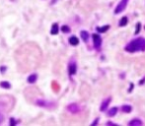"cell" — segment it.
<instances>
[{
	"mask_svg": "<svg viewBox=\"0 0 145 126\" xmlns=\"http://www.w3.org/2000/svg\"><path fill=\"white\" fill-rule=\"evenodd\" d=\"M58 31H59V28H58V25L56 24V23H54V24H52V26H51V35H57L58 34Z\"/></svg>",
	"mask_w": 145,
	"mask_h": 126,
	"instance_id": "cell-9",
	"label": "cell"
},
{
	"mask_svg": "<svg viewBox=\"0 0 145 126\" xmlns=\"http://www.w3.org/2000/svg\"><path fill=\"white\" fill-rule=\"evenodd\" d=\"M67 109L70 112H72V113H77V112L80 111V107L78 106L76 103H71V105H69L67 106Z\"/></svg>",
	"mask_w": 145,
	"mask_h": 126,
	"instance_id": "cell-5",
	"label": "cell"
},
{
	"mask_svg": "<svg viewBox=\"0 0 145 126\" xmlns=\"http://www.w3.org/2000/svg\"><path fill=\"white\" fill-rule=\"evenodd\" d=\"M144 82H145V77H144V78L142 79V81H141V82H140V83H139V84L141 85V84H143V83H144Z\"/></svg>",
	"mask_w": 145,
	"mask_h": 126,
	"instance_id": "cell-25",
	"label": "cell"
},
{
	"mask_svg": "<svg viewBox=\"0 0 145 126\" xmlns=\"http://www.w3.org/2000/svg\"><path fill=\"white\" fill-rule=\"evenodd\" d=\"M93 40H94V45H95V47L100 48V46H101V45H102L101 37H100L99 35H97V34H94L93 35Z\"/></svg>",
	"mask_w": 145,
	"mask_h": 126,
	"instance_id": "cell-4",
	"label": "cell"
},
{
	"mask_svg": "<svg viewBox=\"0 0 145 126\" xmlns=\"http://www.w3.org/2000/svg\"><path fill=\"white\" fill-rule=\"evenodd\" d=\"M10 120H11V122H10L11 125H15V124H16V121H15V119H14V118H11Z\"/></svg>",
	"mask_w": 145,
	"mask_h": 126,
	"instance_id": "cell-21",
	"label": "cell"
},
{
	"mask_svg": "<svg viewBox=\"0 0 145 126\" xmlns=\"http://www.w3.org/2000/svg\"><path fill=\"white\" fill-rule=\"evenodd\" d=\"M69 43L71 45H77L78 43H79V40H78V37L73 36V37H71L70 39H69Z\"/></svg>",
	"mask_w": 145,
	"mask_h": 126,
	"instance_id": "cell-10",
	"label": "cell"
},
{
	"mask_svg": "<svg viewBox=\"0 0 145 126\" xmlns=\"http://www.w3.org/2000/svg\"><path fill=\"white\" fill-rule=\"evenodd\" d=\"M116 111H118V108H116V107H113V108H111L110 110L108 111V115H109V116H111V117H113V116H115V114H116Z\"/></svg>",
	"mask_w": 145,
	"mask_h": 126,
	"instance_id": "cell-13",
	"label": "cell"
},
{
	"mask_svg": "<svg viewBox=\"0 0 145 126\" xmlns=\"http://www.w3.org/2000/svg\"><path fill=\"white\" fill-rule=\"evenodd\" d=\"M3 120H4V114L0 111V123H2Z\"/></svg>",
	"mask_w": 145,
	"mask_h": 126,
	"instance_id": "cell-20",
	"label": "cell"
},
{
	"mask_svg": "<svg viewBox=\"0 0 145 126\" xmlns=\"http://www.w3.org/2000/svg\"><path fill=\"white\" fill-rule=\"evenodd\" d=\"M109 29H110V26H109V25H106V26H104V27H98V28H97V31H98L99 33H105V32H107Z\"/></svg>",
	"mask_w": 145,
	"mask_h": 126,
	"instance_id": "cell-12",
	"label": "cell"
},
{
	"mask_svg": "<svg viewBox=\"0 0 145 126\" xmlns=\"http://www.w3.org/2000/svg\"><path fill=\"white\" fill-rule=\"evenodd\" d=\"M38 80V75L36 73L34 74H31L29 77H28L27 81H28V83H30V84H33V83H35V82Z\"/></svg>",
	"mask_w": 145,
	"mask_h": 126,
	"instance_id": "cell-8",
	"label": "cell"
},
{
	"mask_svg": "<svg viewBox=\"0 0 145 126\" xmlns=\"http://www.w3.org/2000/svg\"><path fill=\"white\" fill-rule=\"evenodd\" d=\"M98 120H99V118H96V119H95V121L92 123V125H96V124H97V122H98Z\"/></svg>",
	"mask_w": 145,
	"mask_h": 126,
	"instance_id": "cell-22",
	"label": "cell"
},
{
	"mask_svg": "<svg viewBox=\"0 0 145 126\" xmlns=\"http://www.w3.org/2000/svg\"><path fill=\"white\" fill-rule=\"evenodd\" d=\"M61 31H62L63 33H65V34H67V33H70V28L68 26L64 25V26L61 27Z\"/></svg>",
	"mask_w": 145,
	"mask_h": 126,
	"instance_id": "cell-18",
	"label": "cell"
},
{
	"mask_svg": "<svg viewBox=\"0 0 145 126\" xmlns=\"http://www.w3.org/2000/svg\"><path fill=\"white\" fill-rule=\"evenodd\" d=\"M5 70H6V67H0V71H2V73H4Z\"/></svg>",
	"mask_w": 145,
	"mask_h": 126,
	"instance_id": "cell-23",
	"label": "cell"
},
{
	"mask_svg": "<svg viewBox=\"0 0 145 126\" xmlns=\"http://www.w3.org/2000/svg\"><path fill=\"white\" fill-rule=\"evenodd\" d=\"M121 109H122V111L124 112H126V113H129L130 111H131V106H124L121 107Z\"/></svg>",
	"mask_w": 145,
	"mask_h": 126,
	"instance_id": "cell-16",
	"label": "cell"
},
{
	"mask_svg": "<svg viewBox=\"0 0 145 126\" xmlns=\"http://www.w3.org/2000/svg\"><path fill=\"white\" fill-rule=\"evenodd\" d=\"M125 50L128 52H135V51H144L145 50V39L144 37H138L133 40L125 46Z\"/></svg>",
	"mask_w": 145,
	"mask_h": 126,
	"instance_id": "cell-1",
	"label": "cell"
},
{
	"mask_svg": "<svg viewBox=\"0 0 145 126\" xmlns=\"http://www.w3.org/2000/svg\"><path fill=\"white\" fill-rule=\"evenodd\" d=\"M126 24H127V18L126 17L121 18L120 21H119V26L120 27H124V26H126Z\"/></svg>",
	"mask_w": 145,
	"mask_h": 126,
	"instance_id": "cell-17",
	"label": "cell"
},
{
	"mask_svg": "<svg viewBox=\"0 0 145 126\" xmlns=\"http://www.w3.org/2000/svg\"><path fill=\"white\" fill-rule=\"evenodd\" d=\"M128 124H129V125H132V126H135V125H136V126H137V125L139 126V125H142V121H141V120H139V119H137V118H135V119H132Z\"/></svg>",
	"mask_w": 145,
	"mask_h": 126,
	"instance_id": "cell-11",
	"label": "cell"
},
{
	"mask_svg": "<svg viewBox=\"0 0 145 126\" xmlns=\"http://www.w3.org/2000/svg\"><path fill=\"white\" fill-rule=\"evenodd\" d=\"M80 35H81V37H82V40L84 41H87L88 39H89V35H88V33L86 31H82L80 33Z\"/></svg>",
	"mask_w": 145,
	"mask_h": 126,
	"instance_id": "cell-15",
	"label": "cell"
},
{
	"mask_svg": "<svg viewBox=\"0 0 145 126\" xmlns=\"http://www.w3.org/2000/svg\"><path fill=\"white\" fill-rule=\"evenodd\" d=\"M36 105L38 106H41V107H46V108H52L55 106L53 102L44 101V100H37L36 101Z\"/></svg>",
	"mask_w": 145,
	"mask_h": 126,
	"instance_id": "cell-2",
	"label": "cell"
},
{
	"mask_svg": "<svg viewBox=\"0 0 145 126\" xmlns=\"http://www.w3.org/2000/svg\"><path fill=\"white\" fill-rule=\"evenodd\" d=\"M132 89H133V84H130V89L128 90V92H131V91H132Z\"/></svg>",
	"mask_w": 145,
	"mask_h": 126,
	"instance_id": "cell-24",
	"label": "cell"
},
{
	"mask_svg": "<svg viewBox=\"0 0 145 126\" xmlns=\"http://www.w3.org/2000/svg\"><path fill=\"white\" fill-rule=\"evenodd\" d=\"M126 5H127V0H121V1L119 2V4L116 6V8L115 10V14H119L120 12H122V11L125 9Z\"/></svg>",
	"mask_w": 145,
	"mask_h": 126,
	"instance_id": "cell-3",
	"label": "cell"
},
{
	"mask_svg": "<svg viewBox=\"0 0 145 126\" xmlns=\"http://www.w3.org/2000/svg\"><path fill=\"white\" fill-rule=\"evenodd\" d=\"M107 125H115V123H111V122H107Z\"/></svg>",
	"mask_w": 145,
	"mask_h": 126,
	"instance_id": "cell-26",
	"label": "cell"
},
{
	"mask_svg": "<svg viewBox=\"0 0 145 126\" xmlns=\"http://www.w3.org/2000/svg\"><path fill=\"white\" fill-rule=\"evenodd\" d=\"M140 29H141V24L140 23H137L136 24V30H135V33H134V34H138V33L139 32H140Z\"/></svg>",
	"mask_w": 145,
	"mask_h": 126,
	"instance_id": "cell-19",
	"label": "cell"
},
{
	"mask_svg": "<svg viewBox=\"0 0 145 126\" xmlns=\"http://www.w3.org/2000/svg\"><path fill=\"white\" fill-rule=\"evenodd\" d=\"M68 70H69V74H70V75H74V74L76 73L77 67H76V63H75L74 61H72V62L69 63Z\"/></svg>",
	"mask_w": 145,
	"mask_h": 126,
	"instance_id": "cell-6",
	"label": "cell"
},
{
	"mask_svg": "<svg viewBox=\"0 0 145 126\" xmlns=\"http://www.w3.org/2000/svg\"><path fill=\"white\" fill-rule=\"evenodd\" d=\"M111 98H106L105 101H103L102 105H101V110H102V111L106 110V108H107V107H108V106L110 105V102H111Z\"/></svg>",
	"mask_w": 145,
	"mask_h": 126,
	"instance_id": "cell-7",
	"label": "cell"
},
{
	"mask_svg": "<svg viewBox=\"0 0 145 126\" xmlns=\"http://www.w3.org/2000/svg\"><path fill=\"white\" fill-rule=\"evenodd\" d=\"M0 87L3 88V89H10L11 88V84L9 82H6V81H3L0 83Z\"/></svg>",
	"mask_w": 145,
	"mask_h": 126,
	"instance_id": "cell-14",
	"label": "cell"
}]
</instances>
